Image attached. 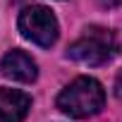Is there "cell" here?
<instances>
[{
	"mask_svg": "<svg viewBox=\"0 0 122 122\" xmlns=\"http://www.w3.org/2000/svg\"><path fill=\"white\" fill-rule=\"evenodd\" d=\"M98 5H103V7H120L122 5V0H98Z\"/></svg>",
	"mask_w": 122,
	"mask_h": 122,
	"instance_id": "obj_7",
	"label": "cell"
},
{
	"mask_svg": "<svg viewBox=\"0 0 122 122\" xmlns=\"http://www.w3.org/2000/svg\"><path fill=\"white\" fill-rule=\"evenodd\" d=\"M31 110V96L19 89H0V122H22Z\"/></svg>",
	"mask_w": 122,
	"mask_h": 122,
	"instance_id": "obj_5",
	"label": "cell"
},
{
	"mask_svg": "<svg viewBox=\"0 0 122 122\" xmlns=\"http://www.w3.org/2000/svg\"><path fill=\"white\" fill-rule=\"evenodd\" d=\"M120 50V43H117V36L110 31V29H103V26H89L84 31L81 38H77L70 48H67V57L74 60V62H81V65H105L117 55Z\"/></svg>",
	"mask_w": 122,
	"mask_h": 122,
	"instance_id": "obj_2",
	"label": "cell"
},
{
	"mask_svg": "<svg viewBox=\"0 0 122 122\" xmlns=\"http://www.w3.org/2000/svg\"><path fill=\"white\" fill-rule=\"evenodd\" d=\"M0 74L12 81L31 84L38 77V67L34 62V57L26 55L24 50H10L3 60H0Z\"/></svg>",
	"mask_w": 122,
	"mask_h": 122,
	"instance_id": "obj_4",
	"label": "cell"
},
{
	"mask_svg": "<svg viewBox=\"0 0 122 122\" xmlns=\"http://www.w3.org/2000/svg\"><path fill=\"white\" fill-rule=\"evenodd\" d=\"M17 26H19V31H22L24 38H29L31 43H36L41 48H50L57 41V34H60L55 15L48 7H43V5H29V7H24L19 12Z\"/></svg>",
	"mask_w": 122,
	"mask_h": 122,
	"instance_id": "obj_3",
	"label": "cell"
},
{
	"mask_svg": "<svg viewBox=\"0 0 122 122\" xmlns=\"http://www.w3.org/2000/svg\"><path fill=\"white\" fill-rule=\"evenodd\" d=\"M115 96L117 98H122V70L117 72V77H115Z\"/></svg>",
	"mask_w": 122,
	"mask_h": 122,
	"instance_id": "obj_6",
	"label": "cell"
},
{
	"mask_svg": "<svg viewBox=\"0 0 122 122\" xmlns=\"http://www.w3.org/2000/svg\"><path fill=\"white\" fill-rule=\"evenodd\" d=\"M105 105V91L93 77H77L57 96V108L70 117H93Z\"/></svg>",
	"mask_w": 122,
	"mask_h": 122,
	"instance_id": "obj_1",
	"label": "cell"
}]
</instances>
